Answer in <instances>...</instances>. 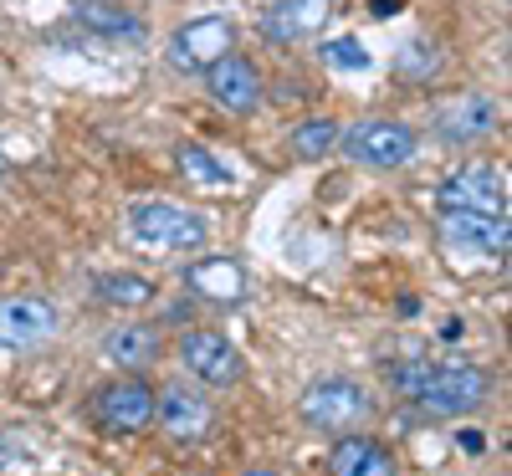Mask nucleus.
<instances>
[{"label":"nucleus","instance_id":"f257e3e1","mask_svg":"<svg viewBox=\"0 0 512 476\" xmlns=\"http://www.w3.org/2000/svg\"><path fill=\"white\" fill-rule=\"evenodd\" d=\"M390 384L400 395L431 415H466V410H482L492 395V374L482 364H390Z\"/></svg>","mask_w":512,"mask_h":476},{"label":"nucleus","instance_id":"f03ea898","mask_svg":"<svg viewBox=\"0 0 512 476\" xmlns=\"http://www.w3.org/2000/svg\"><path fill=\"white\" fill-rule=\"evenodd\" d=\"M297 415H303L308 430L349 436V430H359L374 415V395L349 374H323V379H313L303 395H297Z\"/></svg>","mask_w":512,"mask_h":476},{"label":"nucleus","instance_id":"7ed1b4c3","mask_svg":"<svg viewBox=\"0 0 512 476\" xmlns=\"http://www.w3.org/2000/svg\"><path fill=\"white\" fill-rule=\"evenodd\" d=\"M128 231H134L139 246L149 251H195L210 241V226L195 210L175 205V200H139L128 205Z\"/></svg>","mask_w":512,"mask_h":476},{"label":"nucleus","instance_id":"20e7f679","mask_svg":"<svg viewBox=\"0 0 512 476\" xmlns=\"http://www.w3.org/2000/svg\"><path fill=\"white\" fill-rule=\"evenodd\" d=\"M441 215L466 210V215H507V180L497 164H461L436 190Z\"/></svg>","mask_w":512,"mask_h":476},{"label":"nucleus","instance_id":"39448f33","mask_svg":"<svg viewBox=\"0 0 512 476\" xmlns=\"http://www.w3.org/2000/svg\"><path fill=\"white\" fill-rule=\"evenodd\" d=\"M344 154L364 169H400L415 159V128L400 118H364L344 134Z\"/></svg>","mask_w":512,"mask_h":476},{"label":"nucleus","instance_id":"423d86ee","mask_svg":"<svg viewBox=\"0 0 512 476\" xmlns=\"http://www.w3.org/2000/svg\"><path fill=\"white\" fill-rule=\"evenodd\" d=\"M236 47V26L226 16H200V21H185L175 36H169V67L175 72H210L226 52Z\"/></svg>","mask_w":512,"mask_h":476},{"label":"nucleus","instance_id":"0eeeda50","mask_svg":"<svg viewBox=\"0 0 512 476\" xmlns=\"http://www.w3.org/2000/svg\"><path fill=\"white\" fill-rule=\"evenodd\" d=\"M88 415L113 430V436H139V430L154 420V389L144 379H113L103 389H93Z\"/></svg>","mask_w":512,"mask_h":476},{"label":"nucleus","instance_id":"6e6552de","mask_svg":"<svg viewBox=\"0 0 512 476\" xmlns=\"http://www.w3.org/2000/svg\"><path fill=\"white\" fill-rule=\"evenodd\" d=\"M57 302L47 297H0V349L11 354H31L47 338H57Z\"/></svg>","mask_w":512,"mask_h":476},{"label":"nucleus","instance_id":"1a4fd4ad","mask_svg":"<svg viewBox=\"0 0 512 476\" xmlns=\"http://www.w3.org/2000/svg\"><path fill=\"white\" fill-rule=\"evenodd\" d=\"M441 246L451 256H487V262H507V246H512L507 215L451 210V215H441Z\"/></svg>","mask_w":512,"mask_h":476},{"label":"nucleus","instance_id":"9d476101","mask_svg":"<svg viewBox=\"0 0 512 476\" xmlns=\"http://www.w3.org/2000/svg\"><path fill=\"white\" fill-rule=\"evenodd\" d=\"M180 359L200 384H216V389H231L246 374V359L236 354V343L216 328H190L185 343H180Z\"/></svg>","mask_w":512,"mask_h":476},{"label":"nucleus","instance_id":"9b49d317","mask_svg":"<svg viewBox=\"0 0 512 476\" xmlns=\"http://www.w3.org/2000/svg\"><path fill=\"white\" fill-rule=\"evenodd\" d=\"M431 123H436V139L441 144H477V139H487V134H497V123H502V108L487 98V93H461V98H451V103H441L436 113H431Z\"/></svg>","mask_w":512,"mask_h":476},{"label":"nucleus","instance_id":"f8f14e48","mask_svg":"<svg viewBox=\"0 0 512 476\" xmlns=\"http://www.w3.org/2000/svg\"><path fill=\"white\" fill-rule=\"evenodd\" d=\"M154 420L164 425L169 441L195 446L216 430V405H210L205 395H195V389L175 384V389H164V395H154Z\"/></svg>","mask_w":512,"mask_h":476},{"label":"nucleus","instance_id":"ddd939ff","mask_svg":"<svg viewBox=\"0 0 512 476\" xmlns=\"http://www.w3.org/2000/svg\"><path fill=\"white\" fill-rule=\"evenodd\" d=\"M328 16H333V0H272L262 11V36L272 47H297V41L318 36Z\"/></svg>","mask_w":512,"mask_h":476},{"label":"nucleus","instance_id":"4468645a","mask_svg":"<svg viewBox=\"0 0 512 476\" xmlns=\"http://www.w3.org/2000/svg\"><path fill=\"white\" fill-rule=\"evenodd\" d=\"M205 88H210V98H216L221 108H231V113H251L256 103H262V72H256V62L226 52L216 67L205 72Z\"/></svg>","mask_w":512,"mask_h":476},{"label":"nucleus","instance_id":"2eb2a0df","mask_svg":"<svg viewBox=\"0 0 512 476\" xmlns=\"http://www.w3.org/2000/svg\"><path fill=\"white\" fill-rule=\"evenodd\" d=\"M185 287L200 297V302H216V308H231V302L246 297V267L231 262V256H205V262H190L185 272Z\"/></svg>","mask_w":512,"mask_h":476},{"label":"nucleus","instance_id":"dca6fc26","mask_svg":"<svg viewBox=\"0 0 512 476\" xmlns=\"http://www.w3.org/2000/svg\"><path fill=\"white\" fill-rule=\"evenodd\" d=\"M72 16L88 26L98 41H123V47H139V41L149 36L144 16H134L128 6H118V0H77Z\"/></svg>","mask_w":512,"mask_h":476},{"label":"nucleus","instance_id":"f3484780","mask_svg":"<svg viewBox=\"0 0 512 476\" xmlns=\"http://www.w3.org/2000/svg\"><path fill=\"white\" fill-rule=\"evenodd\" d=\"M333 476H395V451L384 446L379 436H338L333 456H328Z\"/></svg>","mask_w":512,"mask_h":476},{"label":"nucleus","instance_id":"a211bd4d","mask_svg":"<svg viewBox=\"0 0 512 476\" xmlns=\"http://www.w3.org/2000/svg\"><path fill=\"white\" fill-rule=\"evenodd\" d=\"M159 328H149V323H123V328H113L108 338H103V354L118 364V369H149L154 359H159Z\"/></svg>","mask_w":512,"mask_h":476},{"label":"nucleus","instance_id":"6ab92c4d","mask_svg":"<svg viewBox=\"0 0 512 476\" xmlns=\"http://www.w3.org/2000/svg\"><path fill=\"white\" fill-rule=\"evenodd\" d=\"M93 297L108 308H144V302H154V282L139 272H103L93 277Z\"/></svg>","mask_w":512,"mask_h":476},{"label":"nucleus","instance_id":"aec40b11","mask_svg":"<svg viewBox=\"0 0 512 476\" xmlns=\"http://www.w3.org/2000/svg\"><path fill=\"white\" fill-rule=\"evenodd\" d=\"M175 164H180V175H185L190 185H200V190H226V185H231V169L210 154V149H200V144H180V149H175Z\"/></svg>","mask_w":512,"mask_h":476},{"label":"nucleus","instance_id":"412c9836","mask_svg":"<svg viewBox=\"0 0 512 476\" xmlns=\"http://www.w3.org/2000/svg\"><path fill=\"white\" fill-rule=\"evenodd\" d=\"M436 72H441V52H436V41H425V36L405 41L400 57H395V77H400V82H431Z\"/></svg>","mask_w":512,"mask_h":476},{"label":"nucleus","instance_id":"4be33fe9","mask_svg":"<svg viewBox=\"0 0 512 476\" xmlns=\"http://www.w3.org/2000/svg\"><path fill=\"white\" fill-rule=\"evenodd\" d=\"M333 144H338V118H308V123H297V134H292L297 159H323Z\"/></svg>","mask_w":512,"mask_h":476},{"label":"nucleus","instance_id":"5701e85b","mask_svg":"<svg viewBox=\"0 0 512 476\" xmlns=\"http://www.w3.org/2000/svg\"><path fill=\"white\" fill-rule=\"evenodd\" d=\"M323 62L328 67H344V72H364L369 67V52L359 47L354 36H344V41H328V47H323Z\"/></svg>","mask_w":512,"mask_h":476},{"label":"nucleus","instance_id":"b1692460","mask_svg":"<svg viewBox=\"0 0 512 476\" xmlns=\"http://www.w3.org/2000/svg\"><path fill=\"white\" fill-rule=\"evenodd\" d=\"M369 11H374V16H395V0H374Z\"/></svg>","mask_w":512,"mask_h":476},{"label":"nucleus","instance_id":"393cba45","mask_svg":"<svg viewBox=\"0 0 512 476\" xmlns=\"http://www.w3.org/2000/svg\"><path fill=\"white\" fill-rule=\"evenodd\" d=\"M246 476H272V471H246Z\"/></svg>","mask_w":512,"mask_h":476},{"label":"nucleus","instance_id":"a878e982","mask_svg":"<svg viewBox=\"0 0 512 476\" xmlns=\"http://www.w3.org/2000/svg\"><path fill=\"white\" fill-rule=\"evenodd\" d=\"M0 169H6V159H0Z\"/></svg>","mask_w":512,"mask_h":476}]
</instances>
